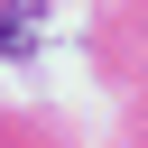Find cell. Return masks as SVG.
<instances>
[{"instance_id": "6da1fadb", "label": "cell", "mask_w": 148, "mask_h": 148, "mask_svg": "<svg viewBox=\"0 0 148 148\" xmlns=\"http://www.w3.org/2000/svg\"><path fill=\"white\" fill-rule=\"evenodd\" d=\"M28 46H37V9L9 0V9H0V56H28Z\"/></svg>"}]
</instances>
